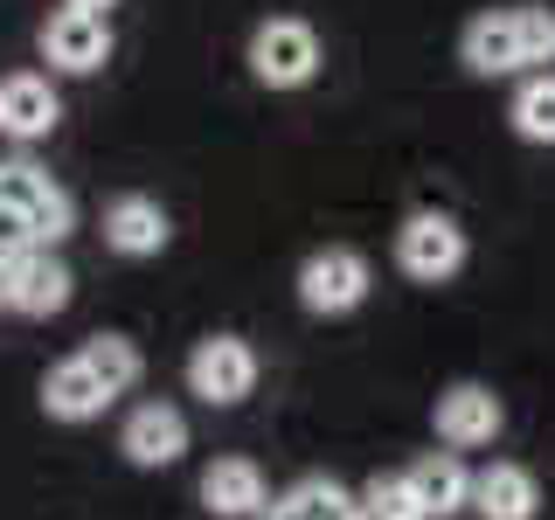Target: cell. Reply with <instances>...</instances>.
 <instances>
[{
	"label": "cell",
	"instance_id": "1",
	"mask_svg": "<svg viewBox=\"0 0 555 520\" xmlns=\"http://www.w3.org/2000/svg\"><path fill=\"white\" fill-rule=\"evenodd\" d=\"M250 77L271 83V91H299V83H312L320 77V35H312L299 14H271V22L250 35Z\"/></svg>",
	"mask_w": 555,
	"mask_h": 520
},
{
	"label": "cell",
	"instance_id": "2",
	"mask_svg": "<svg viewBox=\"0 0 555 520\" xmlns=\"http://www.w3.org/2000/svg\"><path fill=\"white\" fill-rule=\"evenodd\" d=\"M188 389H195L208 410L243 403V395L257 389V347L236 340V334H208V340H195V354H188Z\"/></svg>",
	"mask_w": 555,
	"mask_h": 520
},
{
	"label": "cell",
	"instance_id": "3",
	"mask_svg": "<svg viewBox=\"0 0 555 520\" xmlns=\"http://www.w3.org/2000/svg\"><path fill=\"white\" fill-rule=\"evenodd\" d=\"M396 264L416 285H444V277L465 271V230L451 216H438V208H424V216H410L396 230Z\"/></svg>",
	"mask_w": 555,
	"mask_h": 520
},
{
	"label": "cell",
	"instance_id": "4",
	"mask_svg": "<svg viewBox=\"0 0 555 520\" xmlns=\"http://www.w3.org/2000/svg\"><path fill=\"white\" fill-rule=\"evenodd\" d=\"M369 257L361 250H312L306 264H299V306L306 312H320V320H340V312H354L361 299H369Z\"/></svg>",
	"mask_w": 555,
	"mask_h": 520
},
{
	"label": "cell",
	"instance_id": "5",
	"mask_svg": "<svg viewBox=\"0 0 555 520\" xmlns=\"http://www.w3.org/2000/svg\"><path fill=\"white\" fill-rule=\"evenodd\" d=\"M69 264L56 250H28V257H14L8 271H0V306L8 312H28V320H49V312H63L69 306Z\"/></svg>",
	"mask_w": 555,
	"mask_h": 520
},
{
	"label": "cell",
	"instance_id": "6",
	"mask_svg": "<svg viewBox=\"0 0 555 520\" xmlns=\"http://www.w3.org/2000/svg\"><path fill=\"white\" fill-rule=\"evenodd\" d=\"M118 451L139 465V472H167V465L188 458V416L173 403H139L118 430Z\"/></svg>",
	"mask_w": 555,
	"mask_h": 520
},
{
	"label": "cell",
	"instance_id": "7",
	"mask_svg": "<svg viewBox=\"0 0 555 520\" xmlns=\"http://www.w3.org/2000/svg\"><path fill=\"white\" fill-rule=\"evenodd\" d=\"M42 56L56 63V69H69V77H91V69L112 63V22H104V14H77V8L49 14Z\"/></svg>",
	"mask_w": 555,
	"mask_h": 520
},
{
	"label": "cell",
	"instance_id": "8",
	"mask_svg": "<svg viewBox=\"0 0 555 520\" xmlns=\"http://www.w3.org/2000/svg\"><path fill=\"white\" fill-rule=\"evenodd\" d=\"M438 438L451 451H479L500 438V395L486 381H451L438 395Z\"/></svg>",
	"mask_w": 555,
	"mask_h": 520
},
{
	"label": "cell",
	"instance_id": "9",
	"mask_svg": "<svg viewBox=\"0 0 555 520\" xmlns=\"http://www.w3.org/2000/svg\"><path fill=\"white\" fill-rule=\"evenodd\" d=\"M202 507L216 520H257L271 507V485H264V472H257L250 458H216L202 472Z\"/></svg>",
	"mask_w": 555,
	"mask_h": 520
},
{
	"label": "cell",
	"instance_id": "10",
	"mask_svg": "<svg viewBox=\"0 0 555 520\" xmlns=\"http://www.w3.org/2000/svg\"><path fill=\"white\" fill-rule=\"evenodd\" d=\"M403 485L416 493L424 520H451V514H465V499H473V472L459 465V451H424V458L403 472Z\"/></svg>",
	"mask_w": 555,
	"mask_h": 520
},
{
	"label": "cell",
	"instance_id": "11",
	"mask_svg": "<svg viewBox=\"0 0 555 520\" xmlns=\"http://www.w3.org/2000/svg\"><path fill=\"white\" fill-rule=\"evenodd\" d=\"M167 208L153 195H118L104 208V243H112L118 257H160L167 250Z\"/></svg>",
	"mask_w": 555,
	"mask_h": 520
},
{
	"label": "cell",
	"instance_id": "12",
	"mask_svg": "<svg viewBox=\"0 0 555 520\" xmlns=\"http://www.w3.org/2000/svg\"><path fill=\"white\" fill-rule=\"evenodd\" d=\"M63 118L56 91H49V77H35V69H22V77L0 83V132L8 139H49Z\"/></svg>",
	"mask_w": 555,
	"mask_h": 520
},
{
	"label": "cell",
	"instance_id": "13",
	"mask_svg": "<svg viewBox=\"0 0 555 520\" xmlns=\"http://www.w3.org/2000/svg\"><path fill=\"white\" fill-rule=\"evenodd\" d=\"M479 520H534L542 507V485H534L528 465H486L473 479V499H465Z\"/></svg>",
	"mask_w": 555,
	"mask_h": 520
},
{
	"label": "cell",
	"instance_id": "14",
	"mask_svg": "<svg viewBox=\"0 0 555 520\" xmlns=\"http://www.w3.org/2000/svg\"><path fill=\"white\" fill-rule=\"evenodd\" d=\"M459 49H465V69H473V77H514V69H528L520 63V35H514V8L479 14Z\"/></svg>",
	"mask_w": 555,
	"mask_h": 520
},
{
	"label": "cell",
	"instance_id": "15",
	"mask_svg": "<svg viewBox=\"0 0 555 520\" xmlns=\"http://www.w3.org/2000/svg\"><path fill=\"white\" fill-rule=\"evenodd\" d=\"M104 403H112V395L91 381L83 361H56V368L42 375V410L56 416V424H91V416H104Z\"/></svg>",
	"mask_w": 555,
	"mask_h": 520
},
{
	"label": "cell",
	"instance_id": "16",
	"mask_svg": "<svg viewBox=\"0 0 555 520\" xmlns=\"http://www.w3.org/2000/svg\"><path fill=\"white\" fill-rule=\"evenodd\" d=\"M271 520H361V507H354V493H347L340 479H299L271 507Z\"/></svg>",
	"mask_w": 555,
	"mask_h": 520
},
{
	"label": "cell",
	"instance_id": "17",
	"mask_svg": "<svg viewBox=\"0 0 555 520\" xmlns=\"http://www.w3.org/2000/svg\"><path fill=\"white\" fill-rule=\"evenodd\" d=\"M77 361L91 368V381H98L104 395H126L132 381H139V368H146V361H139V347H132L126 334H91Z\"/></svg>",
	"mask_w": 555,
	"mask_h": 520
},
{
	"label": "cell",
	"instance_id": "18",
	"mask_svg": "<svg viewBox=\"0 0 555 520\" xmlns=\"http://www.w3.org/2000/svg\"><path fill=\"white\" fill-rule=\"evenodd\" d=\"M514 132L528 139V146H555V69H542V77H528L507 104Z\"/></svg>",
	"mask_w": 555,
	"mask_h": 520
},
{
	"label": "cell",
	"instance_id": "19",
	"mask_svg": "<svg viewBox=\"0 0 555 520\" xmlns=\"http://www.w3.org/2000/svg\"><path fill=\"white\" fill-rule=\"evenodd\" d=\"M361 520H424V507H416V493L403 485V472H389V479H369L361 485Z\"/></svg>",
	"mask_w": 555,
	"mask_h": 520
},
{
	"label": "cell",
	"instance_id": "20",
	"mask_svg": "<svg viewBox=\"0 0 555 520\" xmlns=\"http://www.w3.org/2000/svg\"><path fill=\"white\" fill-rule=\"evenodd\" d=\"M520 63H555V8H514Z\"/></svg>",
	"mask_w": 555,
	"mask_h": 520
},
{
	"label": "cell",
	"instance_id": "21",
	"mask_svg": "<svg viewBox=\"0 0 555 520\" xmlns=\"http://www.w3.org/2000/svg\"><path fill=\"white\" fill-rule=\"evenodd\" d=\"M69 8H77V14H104V8H112V0H69Z\"/></svg>",
	"mask_w": 555,
	"mask_h": 520
}]
</instances>
